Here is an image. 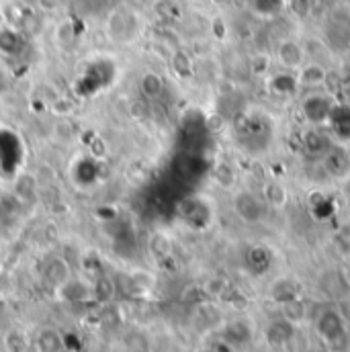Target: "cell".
Returning <instances> with one entry per match:
<instances>
[{"label":"cell","instance_id":"cell-1","mask_svg":"<svg viewBox=\"0 0 350 352\" xmlns=\"http://www.w3.org/2000/svg\"><path fill=\"white\" fill-rule=\"evenodd\" d=\"M338 111V102L324 88L309 90L301 98V115L307 127H328Z\"/></svg>","mask_w":350,"mask_h":352},{"label":"cell","instance_id":"cell-2","mask_svg":"<svg viewBox=\"0 0 350 352\" xmlns=\"http://www.w3.org/2000/svg\"><path fill=\"white\" fill-rule=\"evenodd\" d=\"M232 209L244 223H250V226L263 223L270 211V207L266 205L263 197L248 188H240L232 195Z\"/></svg>","mask_w":350,"mask_h":352},{"label":"cell","instance_id":"cell-3","mask_svg":"<svg viewBox=\"0 0 350 352\" xmlns=\"http://www.w3.org/2000/svg\"><path fill=\"white\" fill-rule=\"evenodd\" d=\"M274 58H276V64H278L283 70L293 72V74L307 62L303 41H297V39H291V37H289V39H283V41L276 45Z\"/></svg>","mask_w":350,"mask_h":352},{"label":"cell","instance_id":"cell-4","mask_svg":"<svg viewBox=\"0 0 350 352\" xmlns=\"http://www.w3.org/2000/svg\"><path fill=\"white\" fill-rule=\"evenodd\" d=\"M328 74H330V72H328V66L318 64V62H305V64L295 72L297 87L303 88L305 92H309V90H320V88L326 87Z\"/></svg>","mask_w":350,"mask_h":352},{"label":"cell","instance_id":"cell-5","mask_svg":"<svg viewBox=\"0 0 350 352\" xmlns=\"http://www.w3.org/2000/svg\"><path fill=\"white\" fill-rule=\"evenodd\" d=\"M318 332L322 334V338L330 344H336L338 340L344 338L347 334V324L342 320V316L334 309H326L318 316Z\"/></svg>","mask_w":350,"mask_h":352},{"label":"cell","instance_id":"cell-6","mask_svg":"<svg viewBox=\"0 0 350 352\" xmlns=\"http://www.w3.org/2000/svg\"><path fill=\"white\" fill-rule=\"evenodd\" d=\"M334 146L336 144L324 127H307V131L303 133V148L311 158L322 160Z\"/></svg>","mask_w":350,"mask_h":352},{"label":"cell","instance_id":"cell-7","mask_svg":"<svg viewBox=\"0 0 350 352\" xmlns=\"http://www.w3.org/2000/svg\"><path fill=\"white\" fill-rule=\"evenodd\" d=\"M320 162L330 178H347L350 175V154L340 146H334Z\"/></svg>","mask_w":350,"mask_h":352},{"label":"cell","instance_id":"cell-8","mask_svg":"<svg viewBox=\"0 0 350 352\" xmlns=\"http://www.w3.org/2000/svg\"><path fill=\"white\" fill-rule=\"evenodd\" d=\"M140 87H142V92H144L146 96L156 98V96H160L162 90H164V80H162V76L156 74V72H146V74L142 76Z\"/></svg>","mask_w":350,"mask_h":352},{"label":"cell","instance_id":"cell-9","mask_svg":"<svg viewBox=\"0 0 350 352\" xmlns=\"http://www.w3.org/2000/svg\"><path fill=\"white\" fill-rule=\"evenodd\" d=\"M263 199L266 201L268 207H283L287 203V190L278 184V182H268L264 188Z\"/></svg>","mask_w":350,"mask_h":352},{"label":"cell","instance_id":"cell-10","mask_svg":"<svg viewBox=\"0 0 350 352\" xmlns=\"http://www.w3.org/2000/svg\"><path fill=\"white\" fill-rule=\"evenodd\" d=\"M287 6L297 19H307L311 12V0H287Z\"/></svg>","mask_w":350,"mask_h":352},{"label":"cell","instance_id":"cell-11","mask_svg":"<svg viewBox=\"0 0 350 352\" xmlns=\"http://www.w3.org/2000/svg\"><path fill=\"white\" fill-rule=\"evenodd\" d=\"M173 66H175V70L178 74H186V72H190V68H193L190 58H188L184 52H176L175 60H173Z\"/></svg>","mask_w":350,"mask_h":352},{"label":"cell","instance_id":"cell-12","mask_svg":"<svg viewBox=\"0 0 350 352\" xmlns=\"http://www.w3.org/2000/svg\"><path fill=\"white\" fill-rule=\"evenodd\" d=\"M347 278H349V283H350V266H349V272H347Z\"/></svg>","mask_w":350,"mask_h":352},{"label":"cell","instance_id":"cell-13","mask_svg":"<svg viewBox=\"0 0 350 352\" xmlns=\"http://www.w3.org/2000/svg\"><path fill=\"white\" fill-rule=\"evenodd\" d=\"M0 211H2V205H0Z\"/></svg>","mask_w":350,"mask_h":352}]
</instances>
